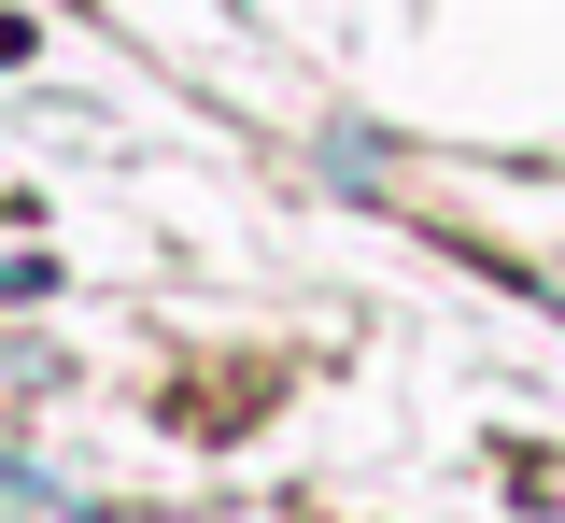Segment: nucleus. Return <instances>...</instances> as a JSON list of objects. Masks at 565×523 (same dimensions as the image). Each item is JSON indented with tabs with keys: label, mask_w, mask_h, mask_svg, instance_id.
I'll use <instances>...</instances> for the list:
<instances>
[{
	"label": "nucleus",
	"mask_w": 565,
	"mask_h": 523,
	"mask_svg": "<svg viewBox=\"0 0 565 523\" xmlns=\"http://www.w3.org/2000/svg\"><path fill=\"white\" fill-rule=\"evenodd\" d=\"M0 57H29V29H14V14H0Z\"/></svg>",
	"instance_id": "obj_1"
}]
</instances>
